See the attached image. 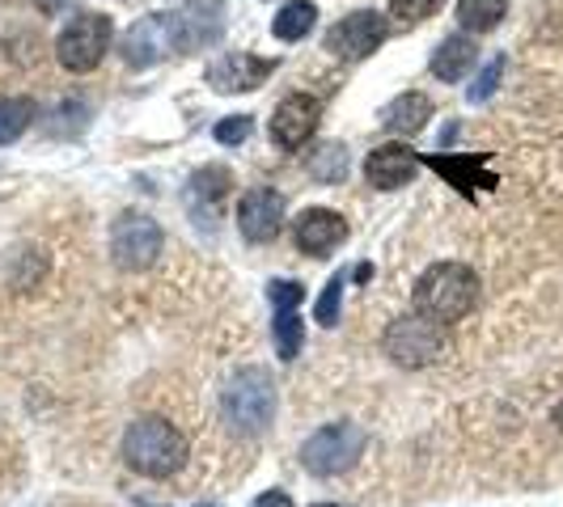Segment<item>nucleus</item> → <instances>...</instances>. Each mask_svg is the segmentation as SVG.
Wrapping results in <instances>:
<instances>
[{"mask_svg":"<svg viewBox=\"0 0 563 507\" xmlns=\"http://www.w3.org/2000/svg\"><path fill=\"white\" fill-rule=\"evenodd\" d=\"M475 301H479V275L471 271L466 263H433L415 279V292H411L415 313L437 321V326L462 321Z\"/></svg>","mask_w":563,"mask_h":507,"instance_id":"1","label":"nucleus"},{"mask_svg":"<svg viewBox=\"0 0 563 507\" xmlns=\"http://www.w3.org/2000/svg\"><path fill=\"white\" fill-rule=\"evenodd\" d=\"M123 461L145 478H170L187 466V440L165 419H136L123 431Z\"/></svg>","mask_w":563,"mask_h":507,"instance_id":"2","label":"nucleus"},{"mask_svg":"<svg viewBox=\"0 0 563 507\" xmlns=\"http://www.w3.org/2000/svg\"><path fill=\"white\" fill-rule=\"evenodd\" d=\"M221 410L225 423L241 435H259L276 415V385L263 368H238L229 377V385L221 393Z\"/></svg>","mask_w":563,"mask_h":507,"instance_id":"3","label":"nucleus"},{"mask_svg":"<svg viewBox=\"0 0 563 507\" xmlns=\"http://www.w3.org/2000/svg\"><path fill=\"white\" fill-rule=\"evenodd\" d=\"M364 444H368V435H364L361 423H352V419L326 423V428H318L301 444V466L310 469L314 478L348 473V469L361 461Z\"/></svg>","mask_w":563,"mask_h":507,"instance_id":"4","label":"nucleus"},{"mask_svg":"<svg viewBox=\"0 0 563 507\" xmlns=\"http://www.w3.org/2000/svg\"><path fill=\"white\" fill-rule=\"evenodd\" d=\"M111 39H115V22L107 13H77L55 35V60L68 73H93L111 51Z\"/></svg>","mask_w":563,"mask_h":507,"instance_id":"5","label":"nucleus"},{"mask_svg":"<svg viewBox=\"0 0 563 507\" xmlns=\"http://www.w3.org/2000/svg\"><path fill=\"white\" fill-rule=\"evenodd\" d=\"M381 352L390 355L399 368H428L445 355V326L420 317V313H406V317L386 326Z\"/></svg>","mask_w":563,"mask_h":507,"instance_id":"6","label":"nucleus"},{"mask_svg":"<svg viewBox=\"0 0 563 507\" xmlns=\"http://www.w3.org/2000/svg\"><path fill=\"white\" fill-rule=\"evenodd\" d=\"M178 47H187V22H183V13H149V17H140L127 30L123 60H127V68H149V64H158L161 55L178 51Z\"/></svg>","mask_w":563,"mask_h":507,"instance_id":"7","label":"nucleus"},{"mask_svg":"<svg viewBox=\"0 0 563 507\" xmlns=\"http://www.w3.org/2000/svg\"><path fill=\"white\" fill-rule=\"evenodd\" d=\"M161 225L153 216H140V212H127L115 220V229H111V254H115V263H120L123 271H145V267H153L161 254Z\"/></svg>","mask_w":563,"mask_h":507,"instance_id":"8","label":"nucleus"},{"mask_svg":"<svg viewBox=\"0 0 563 507\" xmlns=\"http://www.w3.org/2000/svg\"><path fill=\"white\" fill-rule=\"evenodd\" d=\"M386 35H390V22L381 13H373V9H361V13H348L343 22H335L326 30V51L352 64V60L373 55L386 42Z\"/></svg>","mask_w":563,"mask_h":507,"instance_id":"9","label":"nucleus"},{"mask_svg":"<svg viewBox=\"0 0 563 507\" xmlns=\"http://www.w3.org/2000/svg\"><path fill=\"white\" fill-rule=\"evenodd\" d=\"M238 229L246 241L263 245V241H276L284 229V195L272 187H254L246 191L238 203Z\"/></svg>","mask_w":563,"mask_h":507,"instance_id":"10","label":"nucleus"},{"mask_svg":"<svg viewBox=\"0 0 563 507\" xmlns=\"http://www.w3.org/2000/svg\"><path fill=\"white\" fill-rule=\"evenodd\" d=\"M318 118H322V102L310 98V93H292L284 98L272 115V140L280 149H301L314 131H318Z\"/></svg>","mask_w":563,"mask_h":507,"instance_id":"11","label":"nucleus"},{"mask_svg":"<svg viewBox=\"0 0 563 507\" xmlns=\"http://www.w3.org/2000/svg\"><path fill=\"white\" fill-rule=\"evenodd\" d=\"M297 250L301 254H310V258H326L335 245H343L348 241V220L339 216V212H330V207H305L301 212V220H297Z\"/></svg>","mask_w":563,"mask_h":507,"instance_id":"12","label":"nucleus"},{"mask_svg":"<svg viewBox=\"0 0 563 507\" xmlns=\"http://www.w3.org/2000/svg\"><path fill=\"white\" fill-rule=\"evenodd\" d=\"M276 73V60H259V55H246V51H234V55H221L208 64V85L221 89V93H246L254 85Z\"/></svg>","mask_w":563,"mask_h":507,"instance_id":"13","label":"nucleus"},{"mask_svg":"<svg viewBox=\"0 0 563 507\" xmlns=\"http://www.w3.org/2000/svg\"><path fill=\"white\" fill-rule=\"evenodd\" d=\"M415 169H420V156L411 153L406 144H381L364 161V178L377 191H399L415 178Z\"/></svg>","mask_w":563,"mask_h":507,"instance_id":"14","label":"nucleus"},{"mask_svg":"<svg viewBox=\"0 0 563 507\" xmlns=\"http://www.w3.org/2000/svg\"><path fill=\"white\" fill-rule=\"evenodd\" d=\"M475 64H479V47L471 42V35H449L433 51V77L445 80V85H458Z\"/></svg>","mask_w":563,"mask_h":507,"instance_id":"15","label":"nucleus"},{"mask_svg":"<svg viewBox=\"0 0 563 507\" xmlns=\"http://www.w3.org/2000/svg\"><path fill=\"white\" fill-rule=\"evenodd\" d=\"M428 118H433V102H428L424 93H402V98H395V102L381 111V123H386L390 131H399V136L420 131Z\"/></svg>","mask_w":563,"mask_h":507,"instance_id":"16","label":"nucleus"},{"mask_svg":"<svg viewBox=\"0 0 563 507\" xmlns=\"http://www.w3.org/2000/svg\"><path fill=\"white\" fill-rule=\"evenodd\" d=\"M314 22H318V4H310V0H292V4H284L280 13H276L272 35H276L280 42H301L310 30H314Z\"/></svg>","mask_w":563,"mask_h":507,"instance_id":"17","label":"nucleus"},{"mask_svg":"<svg viewBox=\"0 0 563 507\" xmlns=\"http://www.w3.org/2000/svg\"><path fill=\"white\" fill-rule=\"evenodd\" d=\"M437 174H445L462 195H471V187H496V178L491 174H479V161H471V156H433L428 161Z\"/></svg>","mask_w":563,"mask_h":507,"instance_id":"18","label":"nucleus"},{"mask_svg":"<svg viewBox=\"0 0 563 507\" xmlns=\"http://www.w3.org/2000/svg\"><path fill=\"white\" fill-rule=\"evenodd\" d=\"M504 13H509V0H458V22L471 35L496 30L504 22Z\"/></svg>","mask_w":563,"mask_h":507,"instance_id":"19","label":"nucleus"},{"mask_svg":"<svg viewBox=\"0 0 563 507\" xmlns=\"http://www.w3.org/2000/svg\"><path fill=\"white\" fill-rule=\"evenodd\" d=\"M272 334H276V355H280V359H297V355H301V343H305L301 313H297V309L276 313V326H272Z\"/></svg>","mask_w":563,"mask_h":507,"instance_id":"20","label":"nucleus"},{"mask_svg":"<svg viewBox=\"0 0 563 507\" xmlns=\"http://www.w3.org/2000/svg\"><path fill=\"white\" fill-rule=\"evenodd\" d=\"M35 118V106L26 98H0V144H13Z\"/></svg>","mask_w":563,"mask_h":507,"instance_id":"21","label":"nucleus"},{"mask_svg":"<svg viewBox=\"0 0 563 507\" xmlns=\"http://www.w3.org/2000/svg\"><path fill=\"white\" fill-rule=\"evenodd\" d=\"M310 174H314L318 182H343V174H348V153H343V144H322L318 153H310Z\"/></svg>","mask_w":563,"mask_h":507,"instance_id":"22","label":"nucleus"},{"mask_svg":"<svg viewBox=\"0 0 563 507\" xmlns=\"http://www.w3.org/2000/svg\"><path fill=\"white\" fill-rule=\"evenodd\" d=\"M301 296H305V288L292 283V279H272V283H267V301H272V309L276 313L301 309Z\"/></svg>","mask_w":563,"mask_h":507,"instance_id":"23","label":"nucleus"},{"mask_svg":"<svg viewBox=\"0 0 563 507\" xmlns=\"http://www.w3.org/2000/svg\"><path fill=\"white\" fill-rule=\"evenodd\" d=\"M339 309H343V275H335L326 283V292L318 296V321L322 326H335L339 321Z\"/></svg>","mask_w":563,"mask_h":507,"instance_id":"24","label":"nucleus"},{"mask_svg":"<svg viewBox=\"0 0 563 507\" xmlns=\"http://www.w3.org/2000/svg\"><path fill=\"white\" fill-rule=\"evenodd\" d=\"M441 4L445 0H390V17H399V22H424V17H433Z\"/></svg>","mask_w":563,"mask_h":507,"instance_id":"25","label":"nucleus"},{"mask_svg":"<svg viewBox=\"0 0 563 507\" xmlns=\"http://www.w3.org/2000/svg\"><path fill=\"white\" fill-rule=\"evenodd\" d=\"M500 77H504V55H496L487 68L479 73V80L471 85V102H487L491 93H496V85H500Z\"/></svg>","mask_w":563,"mask_h":507,"instance_id":"26","label":"nucleus"},{"mask_svg":"<svg viewBox=\"0 0 563 507\" xmlns=\"http://www.w3.org/2000/svg\"><path fill=\"white\" fill-rule=\"evenodd\" d=\"M250 115H234V118H221L216 123V144H225V149H234V144H241L246 136H250Z\"/></svg>","mask_w":563,"mask_h":507,"instance_id":"27","label":"nucleus"},{"mask_svg":"<svg viewBox=\"0 0 563 507\" xmlns=\"http://www.w3.org/2000/svg\"><path fill=\"white\" fill-rule=\"evenodd\" d=\"M254 507H292V499L284 495V491H267V495H259Z\"/></svg>","mask_w":563,"mask_h":507,"instance_id":"28","label":"nucleus"},{"mask_svg":"<svg viewBox=\"0 0 563 507\" xmlns=\"http://www.w3.org/2000/svg\"><path fill=\"white\" fill-rule=\"evenodd\" d=\"M35 4H39L42 13H64V9H68V4H77V0H35Z\"/></svg>","mask_w":563,"mask_h":507,"instance_id":"29","label":"nucleus"},{"mask_svg":"<svg viewBox=\"0 0 563 507\" xmlns=\"http://www.w3.org/2000/svg\"><path fill=\"white\" fill-rule=\"evenodd\" d=\"M555 428L563 431V397H560V406H555Z\"/></svg>","mask_w":563,"mask_h":507,"instance_id":"30","label":"nucleus"},{"mask_svg":"<svg viewBox=\"0 0 563 507\" xmlns=\"http://www.w3.org/2000/svg\"><path fill=\"white\" fill-rule=\"evenodd\" d=\"M314 507H343V504H314Z\"/></svg>","mask_w":563,"mask_h":507,"instance_id":"31","label":"nucleus"}]
</instances>
